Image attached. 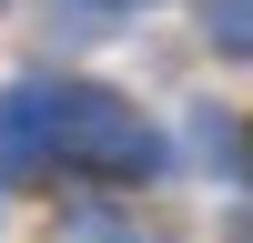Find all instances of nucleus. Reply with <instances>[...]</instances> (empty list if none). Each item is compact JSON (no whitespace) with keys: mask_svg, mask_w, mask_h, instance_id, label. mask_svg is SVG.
<instances>
[{"mask_svg":"<svg viewBox=\"0 0 253 243\" xmlns=\"http://www.w3.org/2000/svg\"><path fill=\"white\" fill-rule=\"evenodd\" d=\"M51 162H81L101 182H152L172 152L101 81H10L0 91V172H51Z\"/></svg>","mask_w":253,"mask_h":243,"instance_id":"obj_1","label":"nucleus"},{"mask_svg":"<svg viewBox=\"0 0 253 243\" xmlns=\"http://www.w3.org/2000/svg\"><path fill=\"white\" fill-rule=\"evenodd\" d=\"M193 20L223 61H253V0H193Z\"/></svg>","mask_w":253,"mask_h":243,"instance_id":"obj_3","label":"nucleus"},{"mask_svg":"<svg viewBox=\"0 0 253 243\" xmlns=\"http://www.w3.org/2000/svg\"><path fill=\"white\" fill-rule=\"evenodd\" d=\"M61 243H172V233L142 213H112V202H81V213H61Z\"/></svg>","mask_w":253,"mask_h":243,"instance_id":"obj_2","label":"nucleus"},{"mask_svg":"<svg viewBox=\"0 0 253 243\" xmlns=\"http://www.w3.org/2000/svg\"><path fill=\"white\" fill-rule=\"evenodd\" d=\"M91 10H152V0H91Z\"/></svg>","mask_w":253,"mask_h":243,"instance_id":"obj_4","label":"nucleus"},{"mask_svg":"<svg viewBox=\"0 0 253 243\" xmlns=\"http://www.w3.org/2000/svg\"><path fill=\"white\" fill-rule=\"evenodd\" d=\"M233 243H253V223H243V233H233Z\"/></svg>","mask_w":253,"mask_h":243,"instance_id":"obj_5","label":"nucleus"}]
</instances>
